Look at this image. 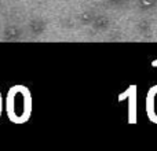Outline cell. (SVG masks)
Segmentation results:
<instances>
[{"label":"cell","mask_w":157,"mask_h":151,"mask_svg":"<svg viewBox=\"0 0 157 151\" xmlns=\"http://www.w3.org/2000/svg\"><path fill=\"white\" fill-rule=\"evenodd\" d=\"M149 110L152 117H155V120H157V89L150 95V99H149Z\"/></svg>","instance_id":"6da1fadb"}]
</instances>
